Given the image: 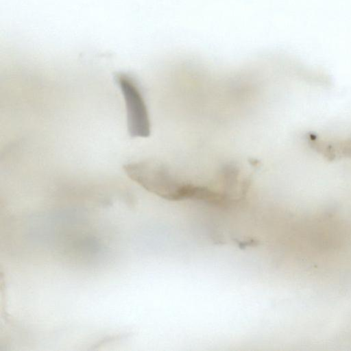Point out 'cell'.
Instances as JSON below:
<instances>
[{
  "label": "cell",
  "instance_id": "1",
  "mask_svg": "<svg viewBox=\"0 0 351 351\" xmlns=\"http://www.w3.org/2000/svg\"><path fill=\"white\" fill-rule=\"evenodd\" d=\"M114 81L123 95L127 114V128L131 137L146 138L150 134L149 113L140 86L125 73H118Z\"/></svg>",
  "mask_w": 351,
  "mask_h": 351
}]
</instances>
